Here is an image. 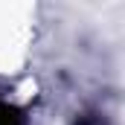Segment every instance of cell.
Here are the masks:
<instances>
[{
    "mask_svg": "<svg viewBox=\"0 0 125 125\" xmlns=\"http://www.w3.org/2000/svg\"><path fill=\"white\" fill-rule=\"evenodd\" d=\"M0 125H26V116H23L21 108H15L6 99H0Z\"/></svg>",
    "mask_w": 125,
    "mask_h": 125,
    "instance_id": "6da1fadb",
    "label": "cell"
}]
</instances>
